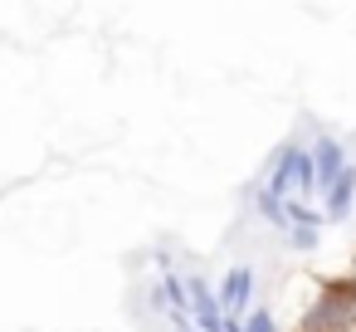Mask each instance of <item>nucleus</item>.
<instances>
[{"label":"nucleus","instance_id":"nucleus-1","mask_svg":"<svg viewBox=\"0 0 356 332\" xmlns=\"http://www.w3.org/2000/svg\"><path fill=\"white\" fill-rule=\"evenodd\" d=\"M259 186H264L268 196H278L283 205H293V210H322V205H317V171H312V152H307V142H302V137H288V142H278V147H273L268 166L259 171Z\"/></svg>","mask_w":356,"mask_h":332},{"label":"nucleus","instance_id":"nucleus-2","mask_svg":"<svg viewBox=\"0 0 356 332\" xmlns=\"http://www.w3.org/2000/svg\"><path fill=\"white\" fill-rule=\"evenodd\" d=\"M356 327V278H327L302 313V332H351Z\"/></svg>","mask_w":356,"mask_h":332},{"label":"nucleus","instance_id":"nucleus-3","mask_svg":"<svg viewBox=\"0 0 356 332\" xmlns=\"http://www.w3.org/2000/svg\"><path fill=\"white\" fill-rule=\"evenodd\" d=\"M307 152H312V171H317V205H322V191L351 166V152H346V142L337 137V132H327V127H317L312 137H307Z\"/></svg>","mask_w":356,"mask_h":332},{"label":"nucleus","instance_id":"nucleus-4","mask_svg":"<svg viewBox=\"0 0 356 332\" xmlns=\"http://www.w3.org/2000/svg\"><path fill=\"white\" fill-rule=\"evenodd\" d=\"M220 308H225V322H229V332H239V322H244V313L254 308V293H259V274L249 269V264H234L225 278H220Z\"/></svg>","mask_w":356,"mask_h":332},{"label":"nucleus","instance_id":"nucleus-5","mask_svg":"<svg viewBox=\"0 0 356 332\" xmlns=\"http://www.w3.org/2000/svg\"><path fill=\"white\" fill-rule=\"evenodd\" d=\"M186 313H191V322H195L200 332H229L225 308H220V293H215L210 278H200V274H186Z\"/></svg>","mask_w":356,"mask_h":332},{"label":"nucleus","instance_id":"nucleus-6","mask_svg":"<svg viewBox=\"0 0 356 332\" xmlns=\"http://www.w3.org/2000/svg\"><path fill=\"white\" fill-rule=\"evenodd\" d=\"M351 210H356V161L322 191V225H341L351 220Z\"/></svg>","mask_w":356,"mask_h":332},{"label":"nucleus","instance_id":"nucleus-7","mask_svg":"<svg viewBox=\"0 0 356 332\" xmlns=\"http://www.w3.org/2000/svg\"><path fill=\"white\" fill-rule=\"evenodd\" d=\"M317 235H322V225H293V230H283V239H288L298 254H312V249H317Z\"/></svg>","mask_w":356,"mask_h":332},{"label":"nucleus","instance_id":"nucleus-8","mask_svg":"<svg viewBox=\"0 0 356 332\" xmlns=\"http://www.w3.org/2000/svg\"><path fill=\"white\" fill-rule=\"evenodd\" d=\"M239 332H283V327H278V317L268 308H249L244 322H239Z\"/></svg>","mask_w":356,"mask_h":332}]
</instances>
